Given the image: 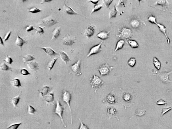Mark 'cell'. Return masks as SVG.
I'll use <instances>...</instances> for the list:
<instances>
[{
  "mask_svg": "<svg viewBox=\"0 0 172 129\" xmlns=\"http://www.w3.org/2000/svg\"><path fill=\"white\" fill-rule=\"evenodd\" d=\"M125 44V41L124 40L122 39H120L117 43L116 45L115 48V52L121 50L123 48V46Z\"/></svg>",
  "mask_w": 172,
  "mask_h": 129,
  "instance_id": "cell-25",
  "label": "cell"
},
{
  "mask_svg": "<svg viewBox=\"0 0 172 129\" xmlns=\"http://www.w3.org/2000/svg\"><path fill=\"white\" fill-rule=\"evenodd\" d=\"M172 73V70L169 72H157L154 75H156L159 80L162 83L167 84L172 82L169 78V76Z\"/></svg>",
  "mask_w": 172,
  "mask_h": 129,
  "instance_id": "cell-2",
  "label": "cell"
},
{
  "mask_svg": "<svg viewBox=\"0 0 172 129\" xmlns=\"http://www.w3.org/2000/svg\"><path fill=\"white\" fill-rule=\"evenodd\" d=\"M58 59V58H55L51 60V61L49 62L48 63V72H50V71L52 70L53 67L55 65V63H56V62L57 60Z\"/></svg>",
  "mask_w": 172,
  "mask_h": 129,
  "instance_id": "cell-32",
  "label": "cell"
},
{
  "mask_svg": "<svg viewBox=\"0 0 172 129\" xmlns=\"http://www.w3.org/2000/svg\"><path fill=\"white\" fill-rule=\"evenodd\" d=\"M130 24L131 26L133 29H138L141 25V22L140 20L138 18L134 17L130 21Z\"/></svg>",
  "mask_w": 172,
  "mask_h": 129,
  "instance_id": "cell-11",
  "label": "cell"
},
{
  "mask_svg": "<svg viewBox=\"0 0 172 129\" xmlns=\"http://www.w3.org/2000/svg\"><path fill=\"white\" fill-rule=\"evenodd\" d=\"M11 33H12V31H9V32H7V33L5 34V35L4 36V37L3 39L5 41H7L9 38V37H10V35H11Z\"/></svg>",
  "mask_w": 172,
  "mask_h": 129,
  "instance_id": "cell-49",
  "label": "cell"
},
{
  "mask_svg": "<svg viewBox=\"0 0 172 129\" xmlns=\"http://www.w3.org/2000/svg\"><path fill=\"white\" fill-rule=\"evenodd\" d=\"M127 42L128 43V44L132 48H138L139 47V44L136 41L132 40H129L127 41Z\"/></svg>",
  "mask_w": 172,
  "mask_h": 129,
  "instance_id": "cell-30",
  "label": "cell"
},
{
  "mask_svg": "<svg viewBox=\"0 0 172 129\" xmlns=\"http://www.w3.org/2000/svg\"><path fill=\"white\" fill-rule=\"evenodd\" d=\"M27 66L31 71H35L38 70V64L36 62L31 61L27 63Z\"/></svg>",
  "mask_w": 172,
  "mask_h": 129,
  "instance_id": "cell-15",
  "label": "cell"
},
{
  "mask_svg": "<svg viewBox=\"0 0 172 129\" xmlns=\"http://www.w3.org/2000/svg\"><path fill=\"white\" fill-rule=\"evenodd\" d=\"M59 54L62 60L66 64H67V63L68 62L71 61L70 59H69V57H68V55L66 53H65V52H63V51H60Z\"/></svg>",
  "mask_w": 172,
  "mask_h": 129,
  "instance_id": "cell-21",
  "label": "cell"
},
{
  "mask_svg": "<svg viewBox=\"0 0 172 129\" xmlns=\"http://www.w3.org/2000/svg\"><path fill=\"white\" fill-rule=\"evenodd\" d=\"M10 82L13 86L16 88H19L22 87L20 80L17 78L14 79L11 81Z\"/></svg>",
  "mask_w": 172,
  "mask_h": 129,
  "instance_id": "cell-31",
  "label": "cell"
},
{
  "mask_svg": "<svg viewBox=\"0 0 172 129\" xmlns=\"http://www.w3.org/2000/svg\"><path fill=\"white\" fill-rule=\"evenodd\" d=\"M122 100L123 102L129 104L131 103L133 99V96L129 92H126L122 95Z\"/></svg>",
  "mask_w": 172,
  "mask_h": 129,
  "instance_id": "cell-13",
  "label": "cell"
},
{
  "mask_svg": "<svg viewBox=\"0 0 172 129\" xmlns=\"http://www.w3.org/2000/svg\"><path fill=\"white\" fill-rule=\"evenodd\" d=\"M150 6H151V7H154V8H157V9H159V10H163V11H164V12H169V13H171V14H172V12H170V11H168V10H162V9H159V8H157V7H155V6H153V5H151Z\"/></svg>",
  "mask_w": 172,
  "mask_h": 129,
  "instance_id": "cell-53",
  "label": "cell"
},
{
  "mask_svg": "<svg viewBox=\"0 0 172 129\" xmlns=\"http://www.w3.org/2000/svg\"><path fill=\"white\" fill-rule=\"evenodd\" d=\"M21 73L23 75H30V73L26 70L24 69H22L21 70Z\"/></svg>",
  "mask_w": 172,
  "mask_h": 129,
  "instance_id": "cell-50",
  "label": "cell"
},
{
  "mask_svg": "<svg viewBox=\"0 0 172 129\" xmlns=\"http://www.w3.org/2000/svg\"><path fill=\"white\" fill-rule=\"evenodd\" d=\"M113 0H103V3L106 5V7L108 9H110V5L112 3Z\"/></svg>",
  "mask_w": 172,
  "mask_h": 129,
  "instance_id": "cell-48",
  "label": "cell"
},
{
  "mask_svg": "<svg viewBox=\"0 0 172 129\" xmlns=\"http://www.w3.org/2000/svg\"><path fill=\"white\" fill-rule=\"evenodd\" d=\"M4 61L6 63L9 64H12V63L13 62V59L10 57H8L7 56L6 57Z\"/></svg>",
  "mask_w": 172,
  "mask_h": 129,
  "instance_id": "cell-47",
  "label": "cell"
},
{
  "mask_svg": "<svg viewBox=\"0 0 172 129\" xmlns=\"http://www.w3.org/2000/svg\"><path fill=\"white\" fill-rule=\"evenodd\" d=\"M64 111V107L61 104L60 101L59 100H57L56 103V107H55L54 113H55V114L57 115H58L59 117L60 118H61L62 122L63 123L64 126L66 128V126L64 123V121L63 119V112Z\"/></svg>",
  "mask_w": 172,
  "mask_h": 129,
  "instance_id": "cell-3",
  "label": "cell"
},
{
  "mask_svg": "<svg viewBox=\"0 0 172 129\" xmlns=\"http://www.w3.org/2000/svg\"><path fill=\"white\" fill-rule=\"evenodd\" d=\"M147 21H148L149 22L151 23L152 24H154L157 25L158 24L157 22L156 18L151 14L149 15L148 16Z\"/></svg>",
  "mask_w": 172,
  "mask_h": 129,
  "instance_id": "cell-33",
  "label": "cell"
},
{
  "mask_svg": "<svg viewBox=\"0 0 172 129\" xmlns=\"http://www.w3.org/2000/svg\"><path fill=\"white\" fill-rule=\"evenodd\" d=\"M133 35V31L130 28L127 27L123 28L120 32V36L126 39L131 38Z\"/></svg>",
  "mask_w": 172,
  "mask_h": 129,
  "instance_id": "cell-9",
  "label": "cell"
},
{
  "mask_svg": "<svg viewBox=\"0 0 172 129\" xmlns=\"http://www.w3.org/2000/svg\"><path fill=\"white\" fill-rule=\"evenodd\" d=\"M62 99L65 103H66L69 107L71 116V125L72 124V110L70 106V103L71 99V94L69 92L67 91H64L62 95Z\"/></svg>",
  "mask_w": 172,
  "mask_h": 129,
  "instance_id": "cell-5",
  "label": "cell"
},
{
  "mask_svg": "<svg viewBox=\"0 0 172 129\" xmlns=\"http://www.w3.org/2000/svg\"><path fill=\"white\" fill-rule=\"evenodd\" d=\"M169 4V2L168 0H157L153 4L154 5H161L166 8V6Z\"/></svg>",
  "mask_w": 172,
  "mask_h": 129,
  "instance_id": "cell-26",
  "label": "cell"
},
{
  "mask_svg": "<svg viewBox=\"0 0 172 129\" xmlns=\"http://www.w3.org/2000/svg\"><path fill=\"white\" fill-rule=\"evenodd\" d=\"M153 64L157 70H159L161 67V63L159 60L156 57H154L153 59Z\"/></svg>",
  "mask_w": 172,
  "mask_h": 129,
  "instance_id": "cell-28",
  "label": "cell"
},
{
  "mask_svg": "<svg viewBox=\"0 0 172 129\" xmlns=\"http://www.w3.org/2000/svg\"><path fill=\"white\" fill-rule=\"evenodd\" d=\"M78 119L80 122V125L79 128L78 129H89L87 126L83 123L80 118H78Z\"/></svg>",
  "mask_w": 172,
  "mask_h": 129,
  "instance_id": "cell-43",
  "label": "cell"
},
{
  "mask_svg": "<svg viewBox=\"0 0 172 129\" xmlns=\"http://www.w3.org/2000/svg\"><path fill=\"white\" fill-rule=\"evenodd\" d=\"M110 31L107 32L106 31H102L97 34L96 36L102 40H106L109 38V33Z\"/></svg>",
  "mask_w": 172,
  "mask_h": 129,
  "instance_id": "cell-16",
  "label": "cell"
},
{
  "mask_svg": "<svg viewBox=\"0 0 172 129\" xmlns=\"http://www.w3.org/2000/svg\"><path fill=\"white\" fill-rule=\"evenodd\" d=\"M81 60H79L77 61L72 64L71 66V70L78 76L82 75V73L81 71Z\"/></svg>",
  "mask_w": 172,
  "mask_h": 129,
  "instance_id": "cell-8",
  "label": "cell"
},
{
  "mask_svg": "<svg viewBox=\"0 0 172 129\" xmlns=\"http://www.w3.org/2000/svg\"><path fill=\"white\" fill-rule=\"evenodd\" d=\"M28 11L31 13H36L41 12L42 10L36 7H33L29 8L28 9Z\"/></svg>",
  "mask_w": 172,
  "mask_h": 129,
  "instance_id": "cell-42",
  "label": "cell"
},
{
  "mask_svg": "<svg viewBox=\"0 0 172 129\" xmlns=\"http://www.w3.org/2000/svg\"><path fill=\"white\" fill-rule=\"evenodd\" d=\"M155 104L158 105H166L167 104H168V102L164 101V100L162 99H160L158 101H157L156 103H155Z\"/></svg>",
  "mask_w": 172,
  "mask_h": 129,
  "instance_id": "cell-44",
  "label": "cell"
},
{
  "mask_svg": "<svg viewBox=\"0 0 172 129\" xmlns=\"http://www.w3.org/2000/svg\"><path fill=\"white\" fill-rule=\"evenodd\" d=\"M107 112L108 117H109V119H110L111 118L115 117L117 118L118 120V121L119 120L117 111L114 107H108L107 109Z\"/></svg>",
  "mask_w": 172,
  "mask_h": 129,
  "instance_id": "cell-10",
  "label": "cell"
},
{
  "mask_svg": "<svg viewBox=\"0 0 172 129\" xmlns=\"http://www.w3.org/2000/svg\"><path fill=\"white\" fill-rule=\"evenodd\" d=\"M57 23H58L57 21L55 18L53 16H49L43 19L41 22L40 25L49 27Z\"/></svg>",
  "mask_w": 172,
  "mask_h": 129,
  "instance_id": "cell-6",
  "label": "cell"
},
{
  "mask_svg": "<svg viewBox=\"0 0 172 129\" xmlns=\"http://www.w3.org/2000/svg\"><path fill=\"white\" fill-rule=\"evenodd\" d=\"M61 29L60 27H58L55 28L53 31V37L52 39H56L59 36L60 34Z\"/></svg>",
  "mask_w": 172,
  "mask_h": 129,
  "instance_id": "cell-24",
  "label": "cell"
},
{
  "mask_svg": "<svg viewBox=\"0 0 172 129\" xmlns=\"http://www.w3.org/2000/svg\"><path fill=\"white\" fill-rule=\"evenodd\" d=\"M36 110L31 105H29L28 107V113L31 114H33L35 113Z\"/></svg>",
  "mask_w": 172,
  "mask_h": 129,
  "instance_id": "cell-41",
  "label": "cell"
},
{
  "mask_svg": "<svg viewBox=\"0 0 172 129\" xmlns=\"http://www.w3.org/2000/svg\"><path fill=\"white\" fill-rule=\"evenodd\" d=\"M117 12L116 7V5H115L113 7L112 9L110 10L109 14V18L110 19L112 18H115L116 17Z\"/></svg>",
  "mask_w": 172,
  "mask_h": 129,
  "instance_id": "cell-27",
  "label": "cell"
},
{
  "mask_svg": "<svg viewBox=\"0 0 172 129\" xmlns=\"http://www.w3.org/2000/svg\"><path fill=\"white\" fill-rule=\"evenodd\" d=\"M23 62L24 63L28 62L31 61L35 59V58L33 56L29 55H27L24 56L23 57Z\"/></svg>",
  "mask_w": 172,
  "mask_h": 129,
  "instance_id": "cell-35",
  "label": "cell"
},
{
  "mask_svg": "<svg viewBox=\"0 0 172 129\" xmlns=\"http://www.w3.org/2000/svg\"><path fill=\"white\" fill-rule=\"evenodd\" d=\"M146 113H147L146 109L143 108H139L136 110L134 116L141 117L145 115Z\"/></svg>",
  "mask_w": 172,
  "mask_h": 129,
  "instance_id": "cell-20",
  "label": "cell"
},
{
  "mask_svg": "<svg viewBox=\"0 0 172 129\" xmlns=\"http://www.w3.org/2000/svg\"><path fill=\"white\" fill-rule=\"evenodd\" d=\"M54 95L52 93L48 94L45 97L46 101L48 103L53 102L54 101Z\"/></svg>",
  "mask_w": 172,
  "mask_h": 129,
  "instance_id": "cell-37",
  "label": "cell"
},
{
  "mask_svg": "<svg viewBox=\"0 0 172 129\" xmlns=\"http://www.w3.org/2000/svg\"><path fill=\"white\" fill-rule=\"evenodd\" d=\"M0 40H1V44L2 45L4 46V44L3 42V41L1 37H0Z\"/></svg>",
  "mask_w": 172,
  "mask_h": 129,
  "instance_id": "cell-55",
  "label": "cell"
},
{
  "mask_svg": "<svg viewBox=\"0 0 172 129\" xmlns=\"http://www.w3.org/2000/svg\"><path fill=\"white\" fill-rule=\"evenodd\" d=\"M22 123H17V124H15L14 125H12V126H10V127H8L6 129H17L21 125H22Z\"/></svg>",
  "mask_w": 172,
  "mask_h": 129,
  "instance_id": "cell-45",
  "label": "cell"
},
{
  "mask_svg": "<svg viewBox=\"0 0 172 129\" xmlns=\"http://www.w3.org/2000/svg\"><path fill=\"white\" fill-rule=\"evenodd\" d=\"M75 40L76 38L75 37H71L68 35L63 38V43L64 45L71 46L74 43Z\"/></svg>",
  "mask_w": 172,
  "mask_h": 129,
  "instance_id": "cell-12",
  "label": "cell"
},
{
  "mask_svg": "<svg viewBox=\"0 0 172 129\" xmlns=\"http://www.w3.org/2000/svg\"><path fill=\"white\" fill-rule=\"evenodd\" d=\"M136 63V59L135 58H131L127 62L128 65L131 67H134L135 66Z\"/></svg>",
  "mask_w": 172,
  "mask_h": 129,
  "instance_id": "cell-36",
  "label": "cell"
},
{
  "mask_svg": "<svg viewBox=\"0 0 172 129\" xmlns=\"http://www.w3.org/2000/svg\"><path fill=\"white\" fill-rule=\"evenodd\" d=\"M172 109V107H168V108H162V110H161V117L167 112H168L169 111L171 110Z\"/></svg>",
  "mask_w": 172,
  "mask_h": 129,
  "instance_id": "cell-40",
  "label": "cell"
},
{
  "mask_svg": "<svg viewBox=\"0 0 172 129\" xmlns=\"http://www.w3.org/2000/svg\"><path fill=\"white\" fill-rule=\"evenodd\" d=\"M25 30L27 32H29L33 30H34V28L32 26L30 25L27 27L26 28Z\"/></svg>",
  "mask_w": 172,
  "mask_h": 129,
  "instance_id": "cell-51",
  "label": "cell"
},
{
  "mask_svg": "<svg viewBox=\"0 0 172 129\" xmlns=\"http://www.w3.org/2000/svg\"><path fill=\"white\" fill-rule=\"evenodd\" d=\"M103 7V5L102 4H96L94 6V8L92 9L91 12V14H93L95 12H98Z\"/></svg>",
  "mask_w": 172,
  "mask_h": 129,
  "instance_id": "cell-38",
  "label": "cell"
},
{
  "mask_svg": "<svg viewBox=\"0 0 172 129\" xmlns=\"http://www.w3.org/2000/svg\"><path fill=\"white\" fill-rule=\"evenodd\" d=\"M64 5L65 10L67 14L70 15H80V14H79L78 13H77V12L74 11L73 10V9H72L71 7L66 5L65 3Z\"/></svg>",
  "mask_w": 172,
  "mask_h": 129,
  "instance_id": "cell-23",
  "label": "cell"
},
{
  "mask_svg": "<svg viewBox=\"0 0 172 129\" xmlns=\"http://www.w3.org/2000/svg\"><path fill=\"white\" fill-rule=\"evenodd\" d=\"M114 68L113 66L110 67L108 64L106 63L100 66L98 69V71L101 76H104L109 75Z\"/></svg>",
  "mask_w": 172,
  "mask_h": 129,
  "instance_id": "cell-4",
  "label": "cell"
},
{
  "mask_svg": "<svg viewBox=\"0 0 172 129\" xmlns=\"http://www.w3.org/2000/svg\"><path fill=\"white\" fill-rule=\"evenodd\" d=\"M49 91V88L48 87L46 86L43 87L40 90L38 91H39L41 95V96L43 97H44V96L47 95L48 94V92Z\"/></svg>",
  "mask_w": 172,
  "mask_h": 129,
  "instance_id": "cell-34",
  "label": "cell"
},
{
  "mask_svg": "<svg viewBox=\"0 0 172 129\" xmlns=\"http://www.w3.org/2000/svg\"><path fill=\"white\" fill-rule=\"evenodd\" d=\"M157 25L158 27V28H159L160 31H161L162 33L164 34L165 35V37L167 39V42H168V44H170V39L169 38V37L168 36L167 33H166V28L164 25L162 24H161L160 23H158Z\"/></svg>",
  "mask_w": 172,
  "mask_h": 129,
  "instance_id": "cell-17",
  "label": "cell"
},
{
  "mask_svg": "<svg viewBox=\"0 0 172 129\" xmlns=\"http://www.w3.org/2000/svg\"><path fill=\"white\" fill-rule=\"evenodd\" d=\"M102 43L103 42H101L99 44L95 45L91 48L88 55H87V58L93 55L97 54L101 52L102 50V49L101 48V46Z\"/></svg>",
  "mask_w": 172,
  "mask_h": 129,
  "instance_id": "cell-7",
  "label": "cell"
},
{
  "mask_svg": "<svg viewBox=\"0 0 172 129\" xmlns=\"http://www.w3.org/2000/svg\"><path fill=\"white\" fill-rule=\"evenodd\" d=\"M52 1V0H42V1H41V4H42L44 3L45 2H50Z\"/></svg>",
  "mask_w": 172,
  "mask_h": 129,
  "instance_id": "cell-54",
  "label": "cell"
},
{
  "mask_svg": "<svg viewBox=\"0 0 172 129\" xmlns=\"http://www.w3.org/2000/svg\"><path fill=\"white\" fill-rule=\"evenodd\" d=\"M106 100L110 104H114L116 103L117 98L114 95L110 94L106 97Z\"/></svg>",
  "mask_w": 172,
  "mask_h": 129,
  "instance_id": "cell-19",
  "label": "cell"
},
{
  "mask_svg": "<svg viewBox=\"0 0 172 129\" xmlns=\"http://www.w3.org/2000/svg\"><path fill=\"white\" fill-rule=\"evenodd\" d=\"M95 29L94 26L91 25L87 27L85 29L84 34L87 38H90L94 35L95 33Z\"/></svg>",
  "mask_w": 172,
  "mask_h": 129,
  "instance_id": "cell-14",
  "label": "cell"
},
{
  "mask_svg": "<svg viewBox=\"0 0 172 129\" xmlns=\"http://www.w3.org/2000/svg\"><path fill=\"white\" fill-rule=\"evenodd\" d=\"M92 2V3L94 4H97L100 1V0H93V1H88Z\"/></svg>",
  "mask_w": 172,
  "mask_h": 129,
  "instance_id": "cell-52",
  "label": "cell"
},
{
  "mask_svg": "<svg viewBox=\"0 0 172 129\" xmlns=\"http://www.w3.org/2000/svg\"><path fill=\"white\" fill-rule=\"evenodd\" d=\"M104 84V82L99 77L94 74L91 79L90 84L92 89H95L94 92L96 93L98 89L101 88Z\"/></svg>",
  "mask_w": 172,
  "mask_h": 129,
  "instance_id": "cell-1",
  "label": "cell"
},
{
  "mask_svg": "<svg viewBox=\"0 0 172 129\" xmlns=\"http://www.w3.org/2000/svg\"><path fill=\"white\" fill-rule=\"evenodd\" d=\"M39 48L42 49L46 54H47V55L50 56H53L56 55H58L57 53L55 52L50 47H39Z\"/></svg>",
  "mask_w": 172,
  "mask_h": 129,
  "instance_id": "cell-18",
  "label": "cell"
},
{
  "mask_svg": "<svg viewBox=\"0 0 172 129\" xmlns=\"http://www.w3.org/2000/svg\"><path fill=\"white\" fill-rule=\"evenodd\" d=\"M34 28V30H35L38 33H39L43 34L44 33V31L43 29L41 27L39 26L35 27Z\"/></svg>",
  "mask_w": 172,
  "mask_h": 129,
  "instance_id": "cell-46",
  "label": "cell"
},
{
  "mask_svg": "<svg viewBox=\"0 0 172 129\" xmlns=\"http://www.w3.org/2000/svg\"><path fill=\"white\" fill-rule=\"evenodd\" d=\"M21 94V92L18 95L12 98V100H11V102H12L13 106L15 107H17L19 101H20V97Z\"/></svg>",
  "mask_w": 172,
  "mask_h": 129,
  "instance_id": "cell-29",
  "label": "cell"
},
{
  "mask_svg": "<svg viewBox=\"0 0 172 129\" xmlns=\"http://www.w3.org/2000/svg\"><path fill=\"white\" fill-rule=\"evenodd\" d=\"M0 69L2 71H8L11 70V68L6 65L4 63H3L1 64Z\"/></svg>",
  "mask_w": 172,
  "mask_h": 129,
  "instance_id": "cell-39",
  "label": "cell"
},
{
  "mask_svg": "<svg viewBox=\"0 0 172 129\" xmlns=\"http://www.w3.org/2000/svg\"><path fill=\"white\" fill-rule=\"evenodd\" d=\"M26 43V42L20 37L17 34V38L15 41V44L20 47L21 48H22L23 45Z\"/></svg>",
  "mask_w": 172,
  "mask_h": 129,
  "instance_id": "cell-22",
  "label": "cell"
}]
</instances>
